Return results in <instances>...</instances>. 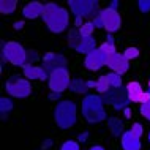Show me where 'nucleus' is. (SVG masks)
<instances>
[{"instance_id": "11", "label": "nucleus", "mask_w": 150, "mask_h": 150, "mask_svg": "<svg viewBox=\"0 0 150 150\" xmlns=\"http://www.w3.org/2000/svg\"><path fill=\"white\" fill-rule=\"evenodd\" d=\"M84 65H86V68L90 71H98L100 68H103L104 65H108V55L104 54L100 47H96V49H93L90 54L86 55Z\"/></svg>"}, {"instance_id": "26", "label": "nucleus", "mask_w": 150, "mask_h": 150, "mask_svg": "<svg viewBox=\"0 0 150 150\" xmlns=\"http://www.w3.org/2000/svg\"><path fill=\"white\" fill-rule=\"evenodd\" d=\"M123 55H125L128 60L136 59L137 55H139V49H136V47H127V49H125V52H123Z\"/></svg>"}, {"instance_id": "28", "label": "nucleus", "mask_w": 150, "mask_h": 150, "mask_svg": "<svg viewBox=\"0 0 150 150\" xmlns=\"http://www.w3.org/2000/svg\"><path fill=\"white\" fill-rule=\"evenodd\" d=\"M129 131H131L134 136L141 137V136H142V133H144V128H142V125H141V123H134V125L131 127V129H129Z\"/></svg>"}, {"instance_id": "21", "label": "nucleus", "mask_w": 150, "mask_h": 150, "mask_svg": "<svg viewBox=\"0 0 150 150\" xmlns=\"http://www.w3.org/2000/svg\"><path fill=\"white\" fill-rule=\"evenodd\" d=\"M111 88H112V87H111V84H109L106 74H103L98 81H96V90H98L100 93H103V95H104V93L109 92Z\"/></svg>"}, {"instance_id": "22", "label": "nucleus", "mask_w": 150, "mask_h": 150, "mask_svg": "<svg viewBox=\"0 0 150 150\" xmlns=\"http://www.w3.org/2000/svg\"><path fill=\"white\" fill-rule=\"evenodd\" d=\"M106 78H108V81H109V84H111L112 88L122 87V78H120V74H117V73L112 71V73H108Z\"/></svg>"}, {"instance_id": "4", "label": "nucleus", "mask_w": 150, "mask_h": 150, "mask_svg": "<svg viewBox=\"0 0 150 150\" xmlns=\"http://www.w3.org/2000/svg\"><path fill=\"white\" fill-rule=\"evenodd\" d=\"M2 54H3V60H8L10 63L16 65V67H24V65H27L29 54H27V51L24 49L21 44L16 43V41L3 43Z\"/></svg>"}, {"instance_id": "8", "label": "nucleus", "mask_w": 150, "mask_h": 150, "mask_svg": "<svg viewBox=\"0 0 150 150\" xmlns=\"http://www.w3.org/2000/svg\"><path fill=\"white\" fill-rule=\"evenodd\" d=\"M68 5H70L73 14H76V18L82 19V18H88V16H95L98 2H95V0H70Z\"/></svg>"}, {"instance_id": "3", "label": "nucleus", "mask_w": 150, "mask_h": 150, "mask_svg": "<svg viewBox=\"0 0 150 150\" xmlns=\"http://www.w3.org/2000/svg\"><path fill=\"white\" fill-rule=\"evenodd\" d=\"M76 114H78V108H76L74 101L70 100H63L57 103L54 111V119L59 128L68 129L76 123Z\"/></svg>"}, {"instance_id": "9", "label": "nucleus", "mask_w": 150, "mask_h": 150, "mask_svg": "<svg viewBox=\"0 0 150 150\" xmlns=\"http://www.w3.org/2000/svg\"><path fill=\"white\" fill-rule=\"evenodd\" d=\"M103 101L108 104H112L114 108L117 109H122V108H127V104L129 103V98H128V92L127 88H111L109 92H106L103 96Z\"/></svg>"}, {"instance_id": "17", "label": "nucleus", "mask_w": 150, "mask_h": 150, "mask_svg": "<svg viewBox=\"0 0 150 150\" xmlns=\"http://www.w3.org/2000/svg\"><path fill=\"white\" fill-rule=\"evenodd\" d=\"M128 92V98L129 101H133V103H139V98L141 95H142V88H141V84L139 82H128V86L125 87Z\"/></svg>"}, {"instance_id": "6", "label": "nucleus", "mask_w": 150, "mask_h": 150, "mask_svg": "<svg viewBox=\"0 0 150 150\" xmlns=\"http://www.w3.org/2000/svg\"><path fill=\"white\" fill-rule=\"evenodd\" d=\"M5 90L14 98H25L32 93V86L27 79H22L19 76H11L5 84Z\"/></svg>"}, {"instance_id": "19", "label": "nucleus", "mask_w": 150, "mask_h": 150, "mask_svg": "<svg viewBox=\"0 0 150 150\" xmlns=\"http://www.w3.org/2000/svg\"><path fill=\"white\" fill-rule=\"evenodd\" d=\"M109 129L112 131V134L114 136H120L123 134V123H122L120 119H115V117H112V119H109Z\"/></svg>"}, {"instance_id": "13", "label": "nucleus", "mask_w": 150, "mask_h": 150, "mask_svg": "<svg viewBox=\"0 0 150 150\" xmlns=\"http://www.w3.org/2000/svg\"><path fill=\"white\" fill-rule=\"evenodd\" d=\"M108 67L111 68L114 73H117V74H123V73L128 71L129 62H128V59L125 57L123 54L115 52V54H112L111 57H108Z\"/></svg>"}, {"instance_id": "5", "label": "nucleus", "mask_w": 150, "mask_h": 150, "mask_svg": "<svg viewBox=\"0 0 150 150\" xmlns=\"http://www.w3.org/2000/svg\"><path fill=\"white\" fill-rule=\"evenodd\" d=\"M68 44L74 51L81 52V54H90L95 47V40L92 36H82L79 33V30H70L68 33Z\"/></svg>"}, {"instance_id": "7", "label": "nucleus", "mask_w": 150, "mask_h": 150, "mask_svg": "<svg viewBox=\"0 0 150 150\" xmlns=\"http://www.w3.org/2000/svg\"><path fill=\"white\" fill-rule=\"evenodd\" d=\"M70 82L71 79L67 68H60V70H55L52 74H49V90L52 93L60 95L62 92H65L70 87Z\"/></svg>"}, {"instance_id": "14", "label": "nucleus", "mask_w": 150, "mask_h": 150, "mask_svg": "<svg viewBox=\"0 0 150 150\" xmlns=\"http://www.w3.org/2000/svg\"><path fill=\"white\" fill-rule=\"evenodd\" d=\"M24 76L27 79H36V81H46L47 73L43 70V67H35V65H24Z\"/></svg>"}, {"instance_id": "32", "label": "nucleus", "mask_w": 150, "mask_h": 150, "mask_svg": "<svg viewBox=\"0 0 150 150\" xmlns=\"http://www.w3.org/2000/svg\"><path fill=\"white\" fill-rule=\"evenodd\" d=\"M90 150H104V147H101V145H93V147H90Z\"/></svg>"}, {"instance_id": "2", "label": "nucleus", "mask_w": 150, "mask_h": 150, "mask_svg": "<svg viewBox=\"0 0 150 150\" xmlns=\"http://www.w3.org/2000/svg\"><path fill=\"white\" fill-rule=\"evenodd\" d=\"M82 115L88 123H98L106 119V111H104V101L100 95H87L82 100Z\"/></svg>"}, {"instance_id": "33", "label": "nucleus", "mask_w": 150, "mask_h": 150, "mask_svg": "<svg viewBox=\"0 0 150 150\" xmlns=\"http://www.w3.org/2000/svg\"><path fill=\"white\" fill-rule=\"evenodd\" d=\"M22 25H24V22H16V29H21Z\"/></svg>"}, {"instance_id": "34", "label": "nucleus", "mask_w": 150, "mask_h": 150, "mask_svg": "<svg viewBox=\"0 0 150 150\" xmlns=\"http://www.w3.org/2000/svg\"><path fill=\"white\" fill-rule=\"evenodd\" d=\"M149 92H150V81H149Z\"/></svg>"}, {"instance_id": "15", "label": "nucleus", "mask_w": 150, "mask_h": 150, "mask_svg": "<svg viewBox=\"0 0 150 150\" xmlns=\"http://www.w3.org/2000/svg\"><path fill=\"white\" fill-rule=\"evenodd\" d=\"M122 147L123 150H141V139L131 131H125L122 134Z\"/></svg>"}, {"instance_id": "29", "label": "nucleus", "mask_w": 150, "mask_h": 150, "mask_svg": "<svg viewBox=\"0 0 150 150\" xmlns=\"http://www.w3.org/2000/svg\"><path fill=\"white\" fill-rule=\"evenodd\" d=\"M137 6L142 13H149L150 11V0H139L137 2Z\"/></svg>"}, {"instance_id": "24", "label": "nucleus", "mask_w": 150, "mask_h": 150, "mask_svg": "<svg viewBox=\"0 0 150 150\" xmlns=\"http://www.w3.org/2000/svg\"><path fill=\"white\" fill-rule=\"evenodd\" d=\"M11 109H13V101L10 98H0V112H2L3 115H5L6 112H10Z\"/></svg>"}, {"instance_id": "12", "label": "nucleus", "mask_w": 150, "mask_h": 150, "mask_svg": "<svg viewBox=\"0 0 150 150\" xmlns=\"http://www.w3.org/2000/svg\"><path fill=\"white\" fill-rule=\"evenodd\" d=\"M60 68H67V59L60 54H54V52H47L43 57V70L47 74H52L55 70Z\"/></svg>"}, {"instance_id": "35", "label": "nucleus", "mask_w": 150, "mask_h": 150, "mask_svg": "<svg viewBox=\"0 0 150 150\" xmlns=\"http://www.w3.org/2000/svg\"><path fill=\"white\" fill-rule=\"evenodd\" d=\"M149 141H150V134H149Z\"/></svg>"}, {"instance_id": "10", "label": "nucleus", "mask_w": 150, "mask_h": 150, "mask_svg": "<svg viewBox=\"0 0 150 150\" xmlns=\"http://www.w3.org/2000/svg\"><path fill=\"white\" fill-rule=\"evenodd\" d=\"M101 19H103V25L104 29H106L109 33H112V32H117L120 29L122 25V19H120V14L119 11L115 10V8H106V10H103L100 13Z\"/></svg>"}, {"instance_id": "18", "label": "nucleus", "mask_w": 150, "mask_h": 150, "mask_svg": "<svg viewBox=\"0 0 150 150\" xmlns=\"http://www.w3.org/2000/svg\"><path fill=\"white\" fill-rule=\"evenodd\" d=\"M88 82L87 81H82V79H71L70 82V90L74 92V93H86L88 90Z\"/></svg>"}, {"instance_id": "25", "label": "nucleus", "mask_w": 150, "mask_h": 150, "mask_svg": "<svg viewBox=\"0 0 150 150\" xmlns=\"http://www.w3.org/2000/svg\"><path fill=\"white\" fill-rule=\"evenodd\" d=\"M100 49L103 51L104 54L108 55V57H111L112 54H115V46H114V44H112V43H108V41L101 44V46H100Z\"/></svg>"}, {"instance_id": "20", "label": "nucleus", "mask_w": 150, "mask_h": 150, "mask_svg": "<svg viewBox=\"0 0 150 150\" xmlns=\"http://www.w3.org/2000/svg\"><path fill=\"white\" fill-rule=\"evenodd\" d=\"M16 6H18V2H16V0H2V2H0V13L2 14H11V13H14Z\"/></svg>"}, {"instance_id": "23", "label": "nucleus", "mask_w": 150, "mask_h": 150, "mask_svg": "<svg viewBox=\"0 0 150 150\" xmlns=\"http://www.w3.org/2000/svg\"><path fill=\"white\" fill-rule=\"evenodd\" d=\"M93 30H95L93 22H86V24H82V25L79 27V33L82 35V36H92Z\"/></svg>"}, {"instance_id": "30", "label": "nucleus", "mask_w": 150, "mask_h": 150, "mask_svg": "<svg viewBox=\"0 0 150 150\" xmlns=\"http://www.w3.org/2000/svg\"><path fill=\"white\" fill-rule=\"evenodd\" d=\"M141 114H142L147 120H150V101L145 104H141Z\"/></svg>"}, {"instance_id": "27", "label": "nucleus", "mask_w": 150, "mask_h": 150, "mask_svg": "<svg viewBox=\"0 0 150 150\" xmlns=\"http://www.w3.org/2000/svg\"><path fill=\"white\" fill-rule=\"evenodd\" d=\"M60 150H79V144L76 141H67V142H63Z\"/></svg>"}, {"instance_id": "16", "label": "nucleus", "mask_w": 150, "mask_h": 150, "mask_svg": "<svg viewBox=\"0 0 150 150\" xmlns=\"http://www.w3.org/2000/svg\"><path fill=\"white\" fill-rule=\"evenodd\" d=\"M43 11H44V5H41L40 2H30L29 5L24 6L22 13L25 18L35 19V18H38V16H43Z\"/></svg>"}, {"instance_id": "1", "label": "nucleus", "mask_w": 150, "mask_h": 150, "mask_svg": "<svg viewBox=\"0 0 150 150\" xmlns=\"http://www.w3.org/2000/svg\"><path fill=\"white\" fill-rule=\"evenodd\" d=\"M43 21L47 25V29L54 33H60L68 27L70 22V14L65 8L55 5V3H47L44 5V11H43Z\"/></svg>"}, {"instance_id": "31", "label": "nucleus", "mask_w": 150, "mask_h": 150, "mask_svg": "<svg viewBox=\"0 0 150 150\" xmlns=\"http://www.w3.org/2000/svg\"><path fill=\"white\" fill-rule=\"evenodd\" d=\"M93 25H95V27H98V29H101V27H103V29H104V25H103V19H101V16L98 14V16H96V18H93Z\"/></svg>"}]
</instances>
